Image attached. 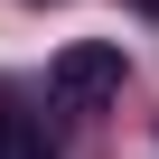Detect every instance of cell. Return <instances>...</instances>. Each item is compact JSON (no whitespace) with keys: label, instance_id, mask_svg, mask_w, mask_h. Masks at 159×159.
I'll return each mask as SVG.
<instances>
[{"label":"cell","instance_id":"6da1fadb","mask_svg":"<svg viewBox=\"0 0 159 159\" xmlns=\"http://www.w3.org/2000/svg\"><path fill=\"white\" fill-rule=\"evenodd\" d=\"M47 84H56V103H103V94H122V47H112V38H75V47H56Z\"/></svg>","mask_w":159,"mask_h":159},{"label":"cell","instance_id":"7a4b0ae2","mask_svg":"<svg viewBox=\"0 0 159 159\" xmlns=\"http://www.w3.org/2000/svg\"><path fill=\"white\" fill-rule=\"evenodd\" d=\"M0 150H19V159H38V140H19V131H10V112H0Z\"/></svg>","mask_w":159,"mask_h":159},{"label":"cell","instance_id":"3957f363","mask_svg":"<svg viewBox=\"0 0 159 159\" xmlns=\"http://www.w3.org/2000/svg\"><path fill=\"white\" fill-rule=\"evenodd\" d=\"M140 10H159V0H140Z\"/></svg>","mask_w":159,"mask_h":159}]
</instances>
